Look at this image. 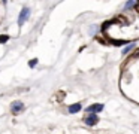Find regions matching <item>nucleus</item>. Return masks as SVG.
Here are the masks:
<instances>
[{
  "label": "nucleus",
  "mask_w": 139,
  "mask_h": 134,
  "mask_svg": "<svg viewBox=\"0 0 139 134\" xmlns=\"http://www.w3.org/2000/svg\"><path fill=\"white\" fill-rule=\"evenodd\" d=\"M97 121H99V118L96 115H90L88 118H85V124L87 125H94V124H97Z\"/></svg>",
  "instance_id": "4"
},
{
  "label": "nucleus",
  "mask_w": 139,
  "mask_h": 134,
  "mask_svg": "<svg viewBox=\"0 0 139 134\" xmlns=\"http://www.w3.org/2000/svg\"><path fill=\"white\" fill-rule=\"evenodd\" d=\"M9 40V36H0V43H5Z\"/></svg>",
  "instance_id": "8"
},
{
  "label": "nucleus",
  "mask_w": 139,
  "mask_h": 134,
  "mask_svg": "<svg viewBox=\"0 0 139 134\" xmlns=\"http://www.w3.org/2000/svg\"><path fill=\"white\" fill-rule=\"evenodd\" d=\"M79 110H81V104H79V103L69 106V112H70V113H76V112H79Z\"/></svg>",
  "instance_id": "5"
},
{
  "label": "nucleus",
  "mask_w": 139,
  "mask_h": 134,
  "mask_svg": "<svg viewBox=\"0 0 139 134\" xmlns=\"http://www.w3.org/2000/svg\"><path fill=\"white\" fill-rule=\"evenodd\" d=\"M24 109V104L21 101H15V103H12V112L14 113H18L19 110H23Z\"/></svg>",
  "instance_id": "3"
},
{
  "label": "nucleus",
  "mask_w": 139,
  "mask_h": 134,
  "mask_svg": "<svg viewBox=\"0 0 139 134\" xmlns=\"http://www.w3.org/2000/svg\"><path fill=\"white\" fill-rule=\"evenodd\" d=\"M133 5H135V2H129V3H127V5H126V6L129 8V6H133Z\"/></svg>",
  "instance_id": "9"
},
{
  "label": "nucleus",
  "mask_w": 139,
  "mask_h": 134,
  "mask_svg": "<svg viewBox=\"0 0 139 134\" xmlns=\"http://www.w3.org/2000/svg\"><path fill=\"white\" fill-rule=\"evenodd\" d=\"M100 110H103V104H93V106H88L87 107V112L88 113H96V112H100Z\"/></svg>",
  "instance_id": "2"
},
{
  "label": "nucleus",
  "mask_w": 139,
  "mask_h": 134,
  "mask_svg": "<svg viewBox=\"0 0 139 134\" xmlns=\"http://www.w3.org/2000/svg\"><path fill=\"white\" fill-rule=\"evenodd\" d=\"M133 46H135V43H130L129 46H126L124 49H123V54H124V55H126L127 52H130V49H132V48H133Z\"/></svg>",
  "instance_id": "6"
},
{
  "label": "nucleus",
  "mask_w": 139,
  "mask_h": 134,
  "mask_svg": "<svg viewBox=\"0 0 139 134\" xmlns=\"http://www.w3.org/2000/svg\"><path fill=\"white\" fill-rule=\"evenodd\" d=\"M28 15H30V9H28V8H24V9L21 10V14H19V18H18V24L19 25H23L24 21L28 18Z\"/></svg>",
  "instance_id": "1"
},
{
  "label": "nucleus",
  "mask_w": 139,
  "mask_h": 134,
  "mask_svg": "<svg viewBox=\"0 0 139 134\" xmlns=\"http://www.w3.org/2000/svg\"><path fill=\"white\" fill-rule=\"evenodd\" d=\"M37 64V58H33V60L28 61V67H34Z\"/></svg>",
  "instance_id": "7"
}]
</instances>
